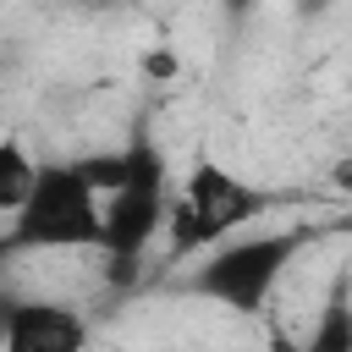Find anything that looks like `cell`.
<instances>
[{"label": "cell", "mask_w": 352, "mask_h": 352, "mask_svg": "<svg viewBox=\"0 0 352 352\" xmlns=\"http://www.w3.org/2000/svg\"><path fill=\"white\" fill-rule=\"evenodd\" d=\"M16 253H77L104 236V198L77 170V160H38L33 192L6 226Z\"/></svg>", "instance_id": "cell-3"}, {"label": "cell", "mask_w": 352, "mask_h": 352, "mask_svg": "<svg viewBox=\"0 0 352 352\" xmlns=\"http://www.w3.org/2000/svg\"><path fill=\"white\" fill-rule=\"evenodd\" d=\"M33 176H38V160L22 138H0V214L11 220L22 209V198L33 192Z\"/></svg>", "instance_id": "cell-6"}, {"label": "cell", "mask_w": 352, "mask_h": 352, "mask_svg": "<svg viewBox=\"0 0 352 352\" xmlns=\"http://www.w3.org/2000/svg\"><path fill=\"white\" fill-rule=\"evenodd\" d=\"M253 6H258V0H226V11H231V16H248Z\"/></svg>", "instance_id": "cell-10"}, {"label": "cell", "mask_w": 352, "mask_h": 352, "mask_svg": "<svg viewBox=\"0 0 352 352\" xmlns=\"http://www.w3.org/2000/svg\"><path fill=\"white\" fill-rule=\"evenodd\" d=\"M0 346L6 352H77L88 346V319L55 297H0Z\"/></svg>", "instance_id": "cell-5"}, {"label": "cell", "mask_w": 352, "mask_h": 352, "mask_svg": "<svg viewBox=\"0 0 352 352\" xmlns=\"http://www.w3.org/2000/svg\"><path fill=\"white\" fill-rule=\"evenodd\" d=\"M314 242L308 226H280V231H236L214 248H204V258L192 264L187 275V292L214 302V308H231V314H258L275 286L286 280V270L297 264V253Z\"/></svg>", "instance_id": "cell-1"}, {"label": "cell", "mask_w": 352, "mask_h": 352, "mask_svg": "<svg viewBox=\"0 0 352 352\" xmlns=\"http://www.w3.org/2000/svg\"><path fill=\"white\" fill-rule=\"evenodd\" d=\"M330 187H336V192H352V160H336V170H330Z\"/></svg>", "instance_id": "cell-8"}, {"label": "cell", "mask_w": 352, "mask_h": 352, "mask_svg": "<svg viewBox=\"0 0 352 352\" xmlns=\"http://www.w3.org/2000/svg\"><path fill=\"white\" fill-rule=\"evenodd\" d=\"M104 198V236L99 253L110 258V280L126 286L148 253V242L165 231V204H170V165L148 138H132V170L99 192Z\"/></svg>", "instance_id": "cell-4"}, {"label": "cell", "mask_w": 352, "mask_h": 352, "mask_svg": "<svg viewBox=\"0 0 352 352\" xmlns=\"http://www.w3.org/2000/svg\"><path fill=\"white\" fill-rule=\"evenodd\" d=\"M275 198L253 182H242L236 170H226L220 160H198L182 182H170V204H165V248L170 258H192L226 236H236L242 226H253L258 214H270Z\"/></svg>", "instance_id": "cell-2"}, {"label": "cell", "mask_w": 352, "mask_h": 352, "mask_svg": "<svg viewBox=\"0 0 352 352\" xmlns=\"http://www.w3.org/2000/svg\"><path fill=\"white\" fill-rule=\"evenodd\" d=\"M11 253H16V248H11V236L0 231V280H6V264H11Z\"/></svg>", "instance_id": "cell-9"}, {"label": "cell", "mask_w": 352, "mask_h": 352, "mask_svg": "<svg viewBox=\"0 0 352 352\" xmlns=\"http://www.w3.org/2000/svg\"><path fill=\"white\" fill-rule=\"evenodd\" d=\"M176 72H182L176 44H154V50L143 55V77H148V82H176Z\"/></svg>", "instance_id": "cell-7"}]
</instances>
